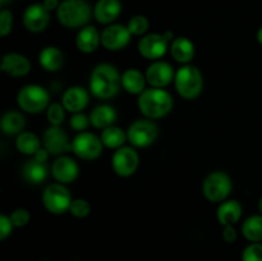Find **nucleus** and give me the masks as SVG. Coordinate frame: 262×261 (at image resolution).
I'll return each mask as SVG.
<instances>
[{
  "label": "nucleus",
  "instance_id": "f257e3e1",
  "mask_svg": "<svg viewBox=\"0 0 262 261\" xmlns=\"http://www.w3.org/2000/svg\"><path fill=\"white\" fill-rule=\"evenodd\" d=\"M122 87V76L118 69L109 63L96 66L90 77V92L95 97L107 100L114 97Z\"/></svg>",
  "mask_w": 262,
  "mask_h": 261
},
{
  "label": "nucleus",
  "instance_id": "f03ea898",
  "mask_svg": "<svg viewBox=\"0 0 262 261\" xmlns=\"http://www.w3.org/2000/svg\"><path fill=\"white\" fill-rule=\"evenodd\" d=\"M173 97L166 90L146 89L138 96V109L148 119H160L165 117L173 109Z\"/></svg>",
  "mask_w": 262,
  "mask_h": 261
},
{
  "label": "nucleus",
  "instance_id": "7ed1b4c3",
  "mask_svg": "<svg viewBox=\"0 0 262 261\" xmlns=\"http://www.w3.org/2000/svg\"><path fill=\"white\" fill-rule=\"evenodd\" d=\"M56 15L64 27L79 28L91 19L92 9L86 0H64L59 5Z\"/></svg>",
  "mask_w": 262,
  "mask_h": 261
},
{
  "label": "nucleus",
  "instance_id": "20e7f679",
  "mask_svg": "<svg viewBox=\"0 0 262 261\" xmlns=\"http://www.w3.org/2000/svg\"><path fill=\"white\" fill-rule=\"evenodd\" d=\"M177 92L186 100H194L201 95L204 78L200 69L194 66H183L176 72L174 77Z\"/></svg>",
  "mask_w": 262,
  "mask_h": 261
},
{
  "label": "nucleus",
  "instance_id": "39448f33",
  "mask_svg": "<svg viewBox=\"0 0 262 261\" xmlns=\"http://www.w3.org/2000/svg\"><path fill=\"white\" fill-rule=\"evenodd\" d=\"M17 104L23 112L38 114L50 105V95L48 90L38 84H26L18 91Z\"/></svg>",
  "mask_w": 262,
  "mask_h": 261
},
{
  "label": "nucleus",
  "instance_id": "423d86ee",
  "mask_svg": "<svg viewBox=\"0 0 262 261\" xmlns=\"http://www.w3.org/2000/svg\"><path fill=\"white\" fill-rule=\"evenodd\" d=\"M72 196L69 189L63 183H50L42 192V204L49 212L54 215H61L69 211L72 204Z\"/></svg>",
  "mask_w": 262,
  "mask_h": 261
},
{
  "label": "nucleus",
  "instance_id": "0eeeda50",
  "mask_svg": "<svg viewBox=\"0 0 262 261\" xmlns=\"http://www.w3.org/2000/svg\"><path fill=\"white\" fill-rule=\"evenodd\" d=\"M232 179L225 171L210 173L202 183V193L210 202H223L232 192Z\"/></svg>",
  "mask_w": 262,
  "mask_h": 261
},
{
  "label": "nucleus",
  "instance_id": "6e6552de",
  "mask_svg": "<svg viewBox=\"0 0 262 261\" xmlns=\"http://www.w3.org/2000/svg\"><path fill=\"white\" fill-rule=\"evenodd\" d=\"M159 135V128L152 119H137L127 129V137L133 147H148L156 141Z\"/></svg>",
  "mask_w": 262,
  "mask_h": 261
},
{
  "label": "nucleus",
  "instance_id": "1a4fd4ad",
  "mask_svg": "<svg viewBox=\"0 0 262 261\" xmlns=\"http://www.w3.org/2000/svg\"><path fill=\"white\" fill-rule=\"evenodd\" d=\"M102 147L104 145L101 138L97 137L95 133L86 132V130L79 132L72 141V151L74 155L86 161L99 158L102 153Z\"/></svg>",
  "mask_w": 262,
  "mask_h": 261
},
{
  "label": "nucleus",
  "instance_id": "9d476101",
  "mask_svg": "<svg viewBox=\"0 0 262 261\" xmlns=\"http://www.w3.org/2000/svg\"><path fill=\"white\" fill-rule=\"evenodd\" d=\"M138 164H140V156L132 146H122L115 150L112 158L113 170L123 178L133 176L137 170Z\"/></svg>",
  "mask_w": 262,
  "mask_h": 261
},
{
  "label": "nucleus",
  "instance_id": "9b49d317",
  "mask_svg": "<svg viewBox=\"0 0 262 261\" xmlns=\"http://www.w3.org/2000/svg\"><path fill=\"white\" fill-rule=\"evenodd\" d=\"M169 48V41L164 37L163 33H148L138 42V53L148 60L163 58Z\"/></svg>",
  "mask_w": 262,
  "mask_h": 261
},
{
  "label": "nucleus",
  "instance_id": "f8f14e48",
  "mask_svg": "<svg viewBox=\"0 0 262 261\" xmlns=\"http://www.w3.org/2000/svg\"><path fill=\"white\" fill-rule=\"evenodd\" d=\"M130 36L127 26L109 25L101 32V45L109 51H118L124 49L129 44Z\"/></svg>",
  "mask_w": 262,
  "mask_h": 261
},
{
  "label": "nucleus",
  "instance_id": "ddd939ff",
  "mask_svg": "<svg viewBox=\"0 0 262 261\" xmlns=\"http://www.w3.org/2000/svg\"><path fill=\"white\" fill-rule=\"evenodd\" d=\"M42 145L50 153V155L58 156L63 153L72 151V142H69L67 132L63 128L55 125H50L43 132Z\"/></svg>",
  "mask_w": 262,
  "mask_h": 261
},
{
  "label": "nucleus",
  "instance_id": "4468645a",
  "mask_svg": "<svg viewBox=\"0 0 262 261\" xmlns=\"http://www.w3.org/2000/svg\"><path fill=\"white\" fill-rule=\"evenodd\" d=\"M145 76L146 81L151 87L164 89L174 81L176 73H174L173 67L169 63L163 60H156L151 66H148Z\"/></svg>",
  "mask_w": 262,
  "mask_h": 261
},
{
  "label": "nucleus",
  "instance_id": "2eb2a0df",
  "mask_svg": "<svg viewBox=\"0 0 262 261\" xmlns=\"http://www.w3.org/2000/svg\"><path fill=\"white\" fill-rule=\"evenodd\" d=\"M50 23V12L43 4H32L23 13V25L30 32L38 33L46 30Z\"/></svg>",
  "mask_w": 262,
  "mask_h": 261
},
{
  "label": "nucleus",
  "instance_id": "dca6fc26",
  "mask_svg": "<svg viewBox=\"0 0 262 261\" xmlns=\"http://www.w3.org/2000/svg\"><path fill=\"white\" fill-rule=\"evenodd\" d=\"M79 173L78 164L69 156H59L51 165V174L59 183L68 184L77 179Z\"/></svg>",
  "mask_w": 262,
  "mask_h": 261
},
{
  "label": "nucleus",
  "instance_id": "f3484780",
  "mask_svg": "<svg viewBox=\"0 0 262 261\" xmlns=\"http://www.w3.org/2000/svg\"><path fill=\"white\" fill-rule=\"evenodd\" d=\"M90 95L86 89L81 86H73L66 90L61 97V104L66 107L67 112L76 114L81 113L89 105Z\"/></svg>",
  "mask_w": 262,
  "mask_h": 261
},
{
  "label": "nucleus",
  "instance_id": "a211bd4d",
  "mask_svg": "<svg viewBox=\"0 0 262 261\" xmlns=\"http://www.w3.org/2000/svg\"><path fill=\"white\" fill-rule=\"evenodd\" d=\"M31 63L25 55L8 53L2 58V72L10 77H25L30 73Z\"/></svg>",
  "mask_w": 262,
  "mask_h": 261
},
{
  "label": "nucleus",
  "instance_id": "6ab92c4d",
  "mask_svg": "<svg viewBox=\"0 0 262 261\" xmlns=\"http://www.w3.org/2000/svg\"><path fill=\"white\" fill-rule=\"evenodd\" d=\"M100 44H101V33L94 26H84L77 33L76 46L81 53H94L99 48Z\"/></svg>",
  "mask_w": 262,
  "mask_h": 261
},
{
  "label": "nucleus",
  "instance_id": "aec40b11",
  "mask_svg": "<svg viewBox=\"0 0 262 261\" xmlns=\"http://www.w3.org/2000/svg\"><path fill=\"white\" fill-rule=\"evenodd\" d=\"M122 4L119 0H99L94 8V17L101 25H110L119 17Z\"/></svg>",
  "mask_w": 262,
  "mask_h": 261
},
{
  "label": "nucleus",
  "instance_id": "412c9836",
  "mask_svg": "<svg viewBox=\"0 0 262 261\" xmlns=\"http://www.w3.org/2000/svg\"><path fill=\"white\" fill-rule=\"evenodd\" d=\"M118 114L114 106L107 104H101L95 107L90 114V122L92 127L97 129H105V128L114 125V122L117 120Z\"/></svg>",
  "mask_w": 262,
  "mask_h": 261
},
{
  "label": "nucleus",
  "instance_id": "4be33fe9",
  "mask_svg": "<svg viewBox=\"0 0 262 261\" xmlns=\"http://www.w3.org/2000/svg\"><path fill=\"white\" fill-rule=\"evenodd\" d=\"M20 174L27 183L36 186V184H41L46 181L49 176V169L45 163H40L32 158L31 160L26 161L25 165L22 166Z\"/></svg>",
  "mask_w": 262,
  "mask_h": 261
},
{
  "label": "nucleus",
  "instance_id": "5701e85b",
  "mask_svg": "<svg viewBox=\"0 0 262 261\" xmlns=\"http://www.w3.org/2000/svg\"><path fill=\"white\" fill-rule=\"evenodd\" d=\"M216 216L223 227L237 224L242 216V205L235 200H225L217 209Z\"/></svg>",
  "mask_w": 262,
  "mask_h": 261
},
{
  "label": "nucleus",
  "instance_id": "b1692460",
  "mask_svg": "<svg viewBox=\"0 0 262 261\" xmlns=\"http://www.w3.org/2000/svg\"><path fill=\"white\" fill-rule=\"evenodd\" d=\"M146 76L136 68H128L122 74V87L130 95H141L145 91Z\"/></svg>",
  "mask_w": 262,
  "mask_h": 261
},
{
  "label": "nucleus",
  "instance_id": "393cba45",
  "mask_svg": "<svg viewBox=\"0 0 262 261\" xmlns=\"http://www.w3.org/2000/svg\"><path fill=\"white\" fill-rule=\"evenodd\" d=\"M170 54L178 63L188 64L194 56V45L189 38L177 37L170 44Z\"/></svg>",
  "mask_w": 262,
  "mask_h": 261
},
{
  "label": "nucleus",
  "instance_id": "a878e982",
  "mask_svg": "<svg viewBox=\"0 0 262 261\" xmlns=\"http://www.w3.org/2000/svg\"><path fill=\"white\" fill-rule=\"evenodd\" d=\"M2 130L8 136H18L23 132L26 127L25 115L17 110H9L4 113L0 120Z\"/></svg>",
  "mask_w": 262,
  "mask_h": 261
},
{
  "label": "nucleus",
  "instance_id": "bb28decb",
  "mask_svg": "<svg viewBox=\"0 0 262 261\" xmlns=\"http://www.w3.org/2000/svg\"><path fill=\"white\" fill-rule=\"evenodd\" d=\"M38 61L48 72H58L64 64V55L60 49L55 46H46L40 51Z\"/></svg>",
  "mask_w": 262,
  "mask_h": 261
},
{
  "label": "nucleus",
  "instance_id": "cd10ccee",
  "mask_svg": "<svg viewBox=\"0 0 262 261\" xmlns=\"http://www.w3.org/2000/svg\"><path fill=\"white\" fill-rule=\"evenodd\" d=\"M100 138L105 147L113 148V150H118L124 146V142L128 140L127 133L117 125H110V127L102 129Z\"/></svg>",
  "mask_w": 262,
  "mask_h": 261
},
{
  "label": "nucleus",
  "instance_id": "c85d7f7f",
  "mask_svg": "<svg viewBox=\"0 0 262 261\" xmlns=\"http://www.w3.org/2000/svg\"><path fill=\"white\" fill-rule=\"evenodd\" d=\"M15 147L23 155L33 156L41 148V141L33 132H22L15 138Z\"/></svg>",
  "mask_w": 262,
  "mask_h": 261
},
{
  "label": "nucleus",
  "instance_id": "c756f323",
  "mask_svg": "<svg viewBox=\"0 0 262 261\" xmlns=\"http://www.w3.org/2000/svg\"><path fill=\"white\" fill-rule=\"evenodd\" d=\"M242 234L250 242L262 241V215H252L247 217L242 224Z\"/></svg>",
  "mask_w": 262,
  "mask_h": 261
},
{
  "label": "nucleus",
  "instance_id": "7c9ffc66",
  "mask_svg": "<svg viewBox=\"0 0 262 261\" xmlns=\"http://www.w3.org/2000/svg\"><path fill=\"white\" fill-rule=\"evenodd\" d=\"M66 112L67 110L63 106V104L53 102V104L49 105V107L46 109V118H48L50 125L60 127L63 124L64 119H66Z\"/></svg>",
  "mask_w": 262,
  "mask_h": 261
},
{
  "label": "nucleus",
  "instance_id": "2f4dec72",
  "mask_svg": "<svg viewBox=\"0 0 262 261\" xmlns=\"http://www.w3.org/2000/svg\"><path fill=\"white\" fill-rule=\"evenodd\" d=\"M127 27L132 35L142 36L147 32L148 27H150V23H148V19L145 15H135V17H132L129 19Z\"/></svg>",
  "mask_w": 262,
  "mask_h": 261
},
{
  "label": "nucleus",
  "instance_id": "473e14b6",
  "mask_svg": "<svg viewBox=\"0 0 262 261\" xmlns=\"http://www.w3.org/2000/svg\"><path fill=\"white\" fill-rule=\"evenodd\" d=\"M69 212L74 217L82 219V217H86L90 215V212H91V205L84 199H74L72 201L71 207H69Z\"/></svg>",
  "mask_w": 262,
  "mask_h": 261
},
{
  "label": "nucleus",
  "instance_id": "72a5a7b5",
  "mask_svg": "<svg viewBox=\"0 0 262 261\" xmlns=\"http://www.w3.org/2000/svg\"><path fill=\"white\" fill-rule=\"evenodd\" d=\"M242 261H262V245L255 242L248 245L242 252Z\"/></svg>",
  "mask_w": 262,
  "mask_h": 261
},
{
  "label": "nucleus",
  "instance_id": "f704fd0d",
  "mask_svg": "<svg viewBox=\"0 0 262 261\" xmlns=\"http://www.w3.org/2000/svg\"><path fill=\"white\" fill-rule=\"evenodd\" d=\"M91 124L90 122V117H87L83 113H76L71 117L69 119V125H71L72 129L77 130V132H83L84 129H87V127Z\"/></svg>",
  "mask_w": 262,
  "mask_h": 261
},
{
  "label": "nucleus",
  "instance_id": "c9c22d12",
  "mask_svg": "<svg viewBox=\"0 0 262 261\" xmlns=\"http://www.w3.org/2000/svg\"><path fill=\"white\" fill-rule=\"evenodd\" d=\"M13 27V14L10 10L3 9L0 12V36L5 37L12 32Z\"/></svg>",
  "mask_w": 262,
  "mask_h": 261
},
{
  "label": "nucleus",
  "instance_id": "e433bc0d",
  "mask_svg": "<svg viewBox=\"0 0 262 261\" xmlns=\"http://www.w3.org/2000/svg\"><path fill=\"white\" fill-rule=\"evenodd\" d=\"M31 219V214L28 210L26 209H15L14 211L10 214V220H12L13 225L15 228H22L28 224Z\"/></svg>",
  "mask_w": 262,
  "mask_h": 261
},
{
  "label": "nucleus",
  "instance_id": "4c0bfd02",
  "mask_svg": "<svg viewBox=\"0 0 262 261\" xmlns=\"http://www.w3.org/2000/svg\"><path fill=\"white\" fill-rule=\"evenodd\" d=\"M13 225L12 220H10V216H7V215L2 214L0 215V240L5 241L13 232Z\"/></svg>",
  "mask_w": 262,
  "mask_h": 261
},
{
  "label": "nucleus",
  "instance_id": "58836bf2",
  "mask_svg": "<svg viewBox=\"0 0 262 261\" xmlns=\"http://www.w3.org/2000/svg\"><path fill=\"white\" fill-rule=\"evenodd\" d=\"M223 240L228 243H233L237 240V230H235L234 225H225L223 228Z\"/></svg>",
  "mask_w": 262,
  "mask_h": 261
},
{
  "label": "nucleus",
  "instance_id": "ea45409f",
  "mask_svg": "<svg viewBox=\"0 0 262 261\" xmlns=\"http://www.w3.org/2000/svg\"><path fill=\"white\" fill-rule=\"evenodd\" d=\"M49 155H50V153H49L45 147H41L40 150H38L37 153L33 155V159L37 161H40V163H46L49 159Z\"/></svg>",
  "mask_w": 262,
  "mask_h": 261
},
{
  "label": "nucleus",
  "instance_id": "a19ab883",
  "mask_svg": "<svg viewBox=\"0 0 262 261\" xmlns=\"http://www.w3.org/2000/svg\"><path fill=\"white\" fill-rule=\"evenodd\" d=\"M42 4L49 12H51V10H55V9L58 10L59 5H60V2H59V0H43Z\"/></svg>",
  "mask_w": 262,
  "mask_h": 261
},
{
  "label": "nucleus",
  "instance_id": "79ce46f5",
  "mask_svg": "<svg viewBox=\"0 0 262 261\" xmlns=\"http://www.w3.org/2000/svg\"><path fill=\"white\" fill-rule=\"evenodd\" d=\"M163 36H164V37L166 38V40L169 41V42H170V41H173V40H174V33L171 32V31H169V30H168V31H165V32L163 33Z\"/></svg>",
  "mask_w": 262,
  "mask_h": 261
},
{
  "label": "nucleus",
  "instance_id": "37998d69",
  "mask_svg": "<svg viewBox=\"0 0 262 261\" xmlns=\"http://www.w3.org/2000/svg\"><path fill=\"white\" fill-rule=\"evenodd\" d=\"M257 40H258V42L262 45V27H260V30L257 31Z\"/></svg>",
  "mask_w": 262,
  "mask_h": 261
},
{
  "label": "nucleus",
  "instance_id": "c03bdc74",
  "mask_svg": "<svg viewBox=\"0 0 262 261\" xmlns=\"http://www.w3.org/2000/svg\"><path fill=\"white\" fill-rule=\"evenodd\" d=\"M12 2V0H0V5H2V7H4V5H7L8 3H10Z\"/></svg>",
  "mask_w": 262,
  "mask_h": 261
},
{
  "label": "nucleus",
  "instance_id": "a18cd8bd",
  "mask_svg": "<svg viewBox=\"0 0 262 261\" xmlns=\"http://www.w3.org/2000/svg\"><path fill=\"white\" fill-rule=\"evenodd\" d=\"M258 210H260L261 215H262V197L260 200H258Z\"/></svg>",
  "mask_w": 262,
  "mask_h": 261
}]
</instances>
